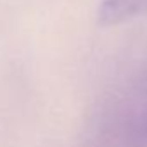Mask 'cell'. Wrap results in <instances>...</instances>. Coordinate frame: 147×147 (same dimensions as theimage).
I'll use <instances>...</instances> for the list:
<instances>
[{
  "label": "cell",
  "instance_id": "obj_1",
  "mask_svg": "<svg viewBox=\"0 0 147 147\" xmlns=\"http://www.w3.org/2000/svg\"><path fill=\"white\" fill-rule=\"evenodd\" d=\"M147 9V0H102L100 14L104 19L114 23L131 18Z\"/></svg>",
  "mask_w": 147,
  "mask_h": 147
}]
</instances>
